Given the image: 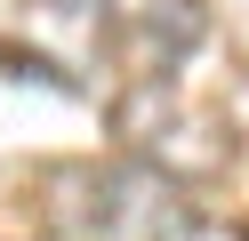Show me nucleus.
<instances>
[{
    "instance_id": "nucleus-3",
    "label": "nucleus",
    "mask_w": 249,
    "mask_h": 241,
    "mask_svg": "<svg viewBox=\"0 0 249 241\" xmlns=\"http://www.w3.org/2000/svg\"><path fill=\"white\" fill-rule=\"evenodd\" d=\"M161 241H249V233H241V225H225V217H193V209H185Z\"/></svg>"
},
{
    "instance_id": "nucleus-1",
    "label": "nucleus",
    "mask_w": 249,
    "mask_h": 241,
    "mask_svg": "<svg viewBox=\"0 0 249 241\" xmlns=\"http://www.w3.org/2000/svg\"><path fill=\"white\" fill-rule=\"evenodd\" d=\"M169 73H145L129 89V105H121V137L137 145V161H153V169H169V177H217L233 161V137L217 121H193V112H177V96L161 89Z\"/></svg>"
},
{
    "instance_id": "nucleus-2",
    "label": "nucleus",
    "mask_w": 249,
    "mask_h": 241,
    "mask_svg": "<svg viewBox=\"0 0 249 241\" xmlns=\"http://www.w3.org/2000/svg\"><path fill=\"white\" fill-rule=\"evenodd\" d=\"M137 24H145V40H153V56H161V73L185 56V48L209 40V8H201V0H137Z\"/></svg>"
}]
</instances>
